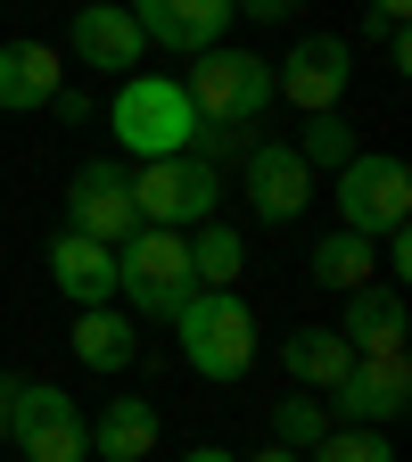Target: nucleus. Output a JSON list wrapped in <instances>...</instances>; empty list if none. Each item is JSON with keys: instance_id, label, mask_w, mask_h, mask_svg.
I'll return each mask as SVG.
<instances>
[{"instance_id": "nucleus-1", "label": "nucleus", "mask_w": 412, "mask_h": 462, "mask_svg": "<svg viewBox=\"0 0 412 462\" xmlns=\"http://www.w3.org/2000/svg\"><path fill=\"white\" fill-rule=\"evenodd\" d=\"M107 133H115V149H124V157L157 165V157L198 149V107H190L182 75H149V67H141V75L115 83V99H107Z\"/></svg>"}, {"instance_id": "nucleus-2", "label": "nucleus", "mask_w": 412, "mask_h": 462, "mask_svg": "<svg viewBox=\"0 0 412 462\" xmlns=\"http://www.w3.org/2000/svg\"><path fill=\"white\" fill-rule=\"evenodd\" d=\"M115 298H124L133 322H173L198 298V273H190V231H157L141 223L124 248H115Z\"/></svg>"}, {"instance_id": "nucleus-3", "label": "nucleus", "mask_w": 412, "mask_h": 462, "mask_svg": "<svg viewBox=\"0 0 412 462\" xmlns=\"http://www.w3.org/2000/svg\"><path fill=\"white\" fill-rule=\"evenodd\" d=\"M173 338H182V356L198 380L231 388V380H248L256 372V314L240 289H198V298L173 314Z\"/></svg>"}, {"instance_id": "nucleus-4", "label": "nucleus", "mask_w": 412, "mask_h": 462, "mask_svg": "<svg viewBox=\"0 0 412 462\" xmlns=\"http://www.w3.org/2000/svg\"><path fill=\"white\" fill-rule=\"evenodd\" d=\"M182 91L198 107V133H256V116L272 107V58L215 42V50H198V67L182 75Z\"/></svg>"}, {"instance_id": "nucleus-5", "label": "nucleus", "mask_w": 412, "mask_h": 462, "mask_svg": "<svg viewBox=\"0 0 412 462\" xmlns=\"http://www.w3.org/2000/svg\"><path fill=\"white\" fill-rule=\"evenodd\" d=\"M330 199H338V231H363V240H388V231L412 223V165L388 149H355L330 173Z\"/></svg>"}, {"instance_id": "nucleus-6", "label": "nucleus", "mask_w": 412, "mask_h": 462, "mask_svg": "<svg viewBox=\"0 0 412 462\" xmlns=\"http://www.w3.org/2000/svg\"><path fill=\"white\" fill-rule=\"evenodd\" d=\"M133 207H141V223H157V231H198V223H215V207H223V165H206L198 149L157 157V165L133 173Z\"/></svg>"}, {"instance_id": "nucleus-7", "label": "nucleus", "mask_w": 412, "mask_h": 462, "mask_svg": "<svg viewBox=\"0 0 412 462\" xmlns=\"http://www.w3.org/2000/svg\"><path fill=\"white\" fill-rule=\"evenodd\" d=\"M91 413L58 388V380H17L9 396V446L25 462H91Z\"/></svg>"}, {"instance_id": "nucleus-8", "label": "nucleus", "mask_w": 412, "mask_h": 462, "mask_svg": "<svg viewBox=\"0 0 412 462\" xmlns=\"http://www.w3.org/2000/svg\"><path fill=\"white\" fill-rule=\"evenodd\" d=\"M67 231H83V240H99V248H124L133 231H141L133 165H115V157L75 165V182H67Z\"/></svg>"}, {"instance_id": "nucleus-9", "label": "nucleus", "mask_w": 412, "mask_h": 462, "mask_svg": "<svg viewBox=\"0 0 412 462\" xmlns=\"http://www.w3.org/2000/svg\"><path fill=\"white\" fill-rule=\"evenodd\" d=\"M404 404H412V364L404 356H355L346 380L322 396V413L338 430H388V421H404Z\"/></svg>"}, {"instance_id": "nucleus-10", "label": "nucleus", "mask_w": 412, "mask_h": 462, "mask_svg": "<svg viewBox=\"0 0 412 462\" xmlns=\"http://www.w3.org/2000/svg\"><path fill=\"white\" fill-rule=\"evenodd\" d=\"M346 83H355V50L338 33H306L288 58H272V99H288L298 116H330L346 99Z\"/></svg>"}, {"instance_id": "nucleus-11", "label": "nucleus", "mask_w": 412, "mask_h": 462, "mask_svg": "<svg viewBox=\"0 0 412 462\" xmlns=\"http://www.w3.org/2000/svg\"><path fill=\"white\" fill-rule=\"evenodd\" d=\"M67 58L91 67V75H115V83H124V75H141L149 42H141V25H133L124 0H83L75 25H67Z\"/></svg>"}, {"instance_id": "nucleus-12", "label": "nucleus", "mask_w": 412, "mask_h": 462, "mask_svg": "<svg viewBox=\"0 0 412 462\" xmlns=\"http://www.w3.org/2000/svg\"><path fill=\"white\" fill-rule=\"evenodd\" d=\"M240 199L256 207V223H298L314 207V173H306V157L288 141H256L240 157Z\"/></svg>"}, {"instance_id": "nucleus-13", "label": "nucleus", "mask_w": 412, "mask_h": 462, "mask_svg": "<svg viewBox=\"0 0 412 462\" xmlns=\"http://www.w3.org/2000/svg\"><path fill=\"white\" fill-rule=\"evenodd\" d=\"M124 9H133L141 42L182 50V58H198V50H215L231 33V0H124Z\"/></svg>"}, {"instance_id": "nucleus-14", "label": "nucleus", "mask_w": 412, "mask_h": 462, "mask_svg": "<svg viewBox=\"0 0 412 462\" xmlns=\"http://www.w3.org/2000/svg\"><path fill=\"white\" fill-rule=\"evenodd\" d=\"M50 281H58V298H75V314L115 306V248L83 240V231H58L50 240Z\"/></svg>"}, {"instance_id": "nucleus-15", "label": "nucleus", "mask_w": 412, "mask_h": 462, "mask_svg": "<svg viewBox=\"0 0 412 462\" xmlns=\"http://www.w3.org/2000/svg\"><path fill=\"white\" fill-rule=\"evenodd\" d=\"M346 346H355V356H404V298H396V281H371V289H355V298H346V314L330 322Z\"/></svg>"}, {"instance_id": "nucleus-16", "label": "nucleus", "mask_w": 412, "mask_h": 462, "mask_svg": "<svg viewBox=\"0 0 412 462\" xmlns=\"http://www.w3.org/2000/svg\"><path fill=\"white\" fill-rule=\"evenodd\" d=\"M83 430H91V462H149L157 438H165V421H157L149 396H107L99 421H83Z\"/></svg>"}, {"instance_id": "nucleus-17", "label": "nucleus", "mask_w": 412, "mask_h": 462, "mask_svg": "<svg viewBox=\"0 0 412 462\" xmlns=\"http://www.w3.org/2000/svg\"><path fill=\"white\" fill-rule=\"evenodd\" d=\"M58 83H67V58H58L50 42H0V107H9V116L50 107Z\"/></svg>"}, {"instance_id": "nucleus-18", "label": "nucleus", "mask_w": 412, "mask_h": 462, "mask_svg": "<svg viewBox=\"0 0 412 462\" xmlns=\"http://www.w3.org/2000/svg\"><path fill=\"white\" fill-rule=\"evenodd\" d=\"M346 364H355V346H346L330 322H298L280 338V372H288V388H306V396H330L346 380Z\"/></svg>"}, {"instance_id": "nucleus-19", "label": "nucleus", "mask_w": 412, "mask_h": 462, "mask_svg": "<svg viewBox=\"0 0 412 462\" xmlns=\"http://www.w3.org/2000/svg\"><path fill=\"white\" fill-rule=\"evenodd\" d=\"M67 346H75L83 372H133V356H141V322H133L124 306H83L75 330H67Z\"/></svg>"}, {"instance_id": "nucleus-20", "label": "nucleus", "mask_w": 412, "mask_h": 462, "mask_svg": "<svg viewBox=\"0 0 412 462\" xmlns=\"http://www.w3.org/2000/svg\"><path fill=\"white\" fill-rule=\"evenodd\" d=\"M380 273V240H363V231H322L314 240V281L338 289V298H355V289H371Z\"/></svg>"}, {"instance_id": "nucleus-21", "label": "nucleus", "mask_w": 412, "mask_h": 462, "mask_svg": "<svg viewBox=\"0 0 412 462\" xmlns=\"http://www.w3.org/2000/svg\"><path fill=\"white\" fill-rule=\"evenodd\" d=\"M190 273H198V289H240V273H248V240H240L223 215L198 223V231H190Z\"/></svg>"}, {"instance_id": "nucleus-22", "label": "nucleus", "mask_w": 412, "mask_h": 462, "mask_svg": "<svg viewBox=\"0 0 412 462\" xmlns=\"http://www.w3.org/2000/svg\"><path fill=\"white\" fill-rule=\"evenodd\" d=\"M288 149H298V157H306V173H338V165H346V157H355L363 141H355V125H346V116L330 107V116H306V133H298V141H288Z\"/></svg>"}, {"instance_id": "nucleus-23", "label": "nucleus", "mask_w": 412, "mask_h": 462, "mask_svg": "<svg viewBox=\"0 0 412 462\" xmlns=\"http://www.w3.org/2000/svg\"><path fill=\"white\" fill-rule=\"evenodd\" d=\"M322 438H330V413H322V396L288 388V396L272 404V446H288V454H314Z\"/></svg>"}, {"instance_id": "nucleus-24", "label": "nucleus", "mask_w": 412, "mask_h": 462, "mask_svg": "<svg viewBox=\"0 0 412 462\" xmlns=\"http://www.w3.org/2000/svg\"><path fill=\"white\" fill-rule=\"evenodd\" d=\"M306 462H396V446H388V430H338V421H330V438H322Z\"/></svg>"}, {"instance_id": "nucleus-25", "label": "nucleus", "mask_w": 412, "mask_h": 462, "mask_svg": "<svg viewBox=\"0 0 412 462\" xmlns=\"http://www.w3.org/2000/svg\"><path fill=\"white\" fill-rule=\"evenodd\" d=\"M380 264H388L396 281H412V231H388V240H380Z\"/></svg>"}, {"instance_id": "nucleus-26", "label": "nucleus", "mask_w": 412, "mask_h": 462, "mask_svg": "<svg viewBox=\"0 0 412 462\" xmlns=\"http://www.w3.org/2000/svg\"><path fill=\"white\" fill-rule=\"evenodd\" d=\"M50 116H67V125H83V116H91V91H75V83H58V99H50Z\"/></svg>"}, {"instance_id": "nucleus-27", "label": "nucleus", "mask_w": 412, "mask_h": 462, "mask_svg": "<svg viewBox=\"0 0 412 462\" xmlns=\"http://www.w3.org/2000/svg\"><path fill=\"white\" fill-rule=\"evenodd\" d=\"M231 9H240V17H256V25H280L288 9H298V0H231Z\"/></svg>"}, {"instance_id": "nucleus-28", "label": "nucleus", "mask_w": 412, "mask_h": 462, "mask_svg": "<svg viewBox=\"0 0 412 462\" xmlns=\"http://www.w3.org/2000/svg\"><path fill=\"white\" fill-rule=\"evenodd\" d=\"M371 9H380V25H404V9H412V0H371Z\"/></svg>"}, {"instance_id": "nucleus-29", "label": "nucleus", "mask_w": 412, "mask_h": 462, "mask_svg": "<svg viewBox=\"0 0 412 462\" xmlns=\"http://www.w3.org/2000/svg\"><path fill=\"white\" fill-rule=\"evenodd\" d=\"M240 462H306V454H288V446H264V454H240Z\"/></svg>"}, {"instance_id": "nucleus-30", "label": "nucleus", "mask_w": 412, "mask_h": 462, "mask_svg": "<svg viewBox=\"0 0 412 462\" xmlns=\"http://www.w3.org/2000/svg\"><path fill=\"white\" fill-rule=\"evenodd\" d=\"M182 462H240V454H223V446H190Z\"/></svg>"}, {"instance_id": "nucleus-31", "label": "nucleus", "mask_w": 412, "mask_h": 462, "mask_svg": "<svg viewBox=\"0 0 412 462\" xmlns=\"http://www.w3.org/2000/svg\"><path fill=\"white\" fill-rule=\"evenodd\" d=\"M9 396H17V380H0V438H9Z\"/></svg>"}, {"instance_id": "nucleus-32", "label": "nucleus", "mask_w": 412, "mask_h": 462, "mask_svg": "<svg viewBox=\"0 0 412 462\" xmlns=\"http://www.w3.org/2000/svg\"><path fill=\"white\" fill-rule=\"evenodd\" d=\"M75 9H83V0H75Z\"/></svg>"}]
</instances>
